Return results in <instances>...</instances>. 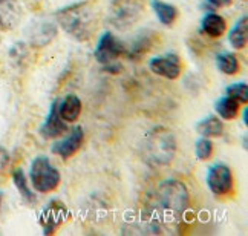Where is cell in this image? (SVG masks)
Listing matches in <instances>:
<instances>
[{"label":"cell","instance_id":"1","mask_svg":"<svg viewBox=\"0 0 248 236\" xmlns=\"http://www.w3.org/2000/svg\"><path fill=\"white\" fill-rule=\"evenodd\" d=\"M57 22L78 42H86L91 39L95 25V14L89 3H78L63 8L57 13Z\"/></svg>","mask_w":248,"mask_h":236},{"label":"cell","instance_id":"2","mask_svg":"<svg viewBox=\"0 0 248 236\" xmlns=\"http://www.w3.org/2000/svg\"><path fill=\"white\" fill-rule=\"evenodd\" d=\"M176 154L175 135L167 127H154L144 140V157L150 164L166 166Z\"/></svg>","mask_w":248,"mask_h":236},{"label":"cell","instance_id":"3","mask_svg":"<svg viewBox=\"0 0 248 236\" xmlns=\"http://www.w3.org/2000/svg\"><path fill=\"white\" fill-rule=\"evenodd\" d=\"M158 201L163 207V210L171 215H183L190 204V195L184 183L179 179L170 178L159 184L158 190Z\"/></svg>","mask_w":248,"mask_h":236},{"label":"cell","instance_id":"4","mask_svg":"<svg viewBox=\"0 0 248 236\" xmlns=\"http://www.w3.org/2000/svg\"><path fill=\"white\" fill-rule=\"evenodd\" d=\"M30 179L34 190L40 193H49L60 184V172L52 166L46 157H37L31 163Z\"/></svg>","mask_w":248,"mask_h":236},{"label":"cell","instance_id":"5","mask_svg":"<svg viewBox=\"0 0 248 236\" xmlns=\"http://www.w3.org/2000/svg\"><path fill=\"white\" fill-rule=\"evenodd\" d=\"M141 0H113L109 8L108 20L117 30H127L140 20L142 14Z\"/></svg>","mask_w":248,"mask_h":236},{"label":"cell","instance_id":"6","mask_svg":"<svg viewBox=\"0 0 248 236\" xmlns=\"http://www.w3.org/2000/svg\"><path fill=\"white\" fill-rule=\"evenodd\" d=\"M69 218V210L66 209V205L60 201H51L47 203L39 216V222L43 227V235H52L57 232V229L62 224L66 222Z\"/></svg>","mask_w":248,"mask_h":236},{"label":"cell","instance_id":"7","mask_svg":"<svg viewBox=\"0 0 248 236\" xmlns=\"http://www.w3.org/2000/svg\"><path fill=\"white\" fill-rule=\"evenodd\" d=\"M123 54H126V48L112 32H104L101 35L93 52L95 60L101 63L103 66L115 63V60L121 57Z\"/></svg>","mask_w":248,"mask_h":236},{"label":"cell","instance_id":"8","mask_svg":"<svg viewBox=\"0 0 248 236\" xmlns=\"http://www.w3.org/2000/svg\"><path fill=\"white\" fill-rule=\"evenodd\" d=\"M207 186L215 195H227L233 189L232 169L222 163L210 166L207 172Z\"/></svg>","mask_w":248,"mask_h":236},{"label":"cell","instance_id":"9","mask_svg":"<svg viewBox=\"0 0 248 236\" xmlns=\"http://www.w3.org/2000/svg\"><path fill=\"white\" fill-rule=\"evenodd\" d=\"M150 71L167 80H176L181 75V60L176 54H167L164 57H155L149 62Z\"/></svg>","mask_w":248,"mask_h":236},{"label":"cell","instance_id":"10","mask_svg":"<svg viewBox=\"0 0 248 236\" xmlns=\"http://www.w3.org/2000/svg\"><path fill=\"white\" fill-rule=\"evenodd\" d=\"M57 35V26L51 20H37L26 28V37L34 46H45L51 43Z\"/></svg>","mask_w":248,"mask_h":236},{"label":"cell","instance_id":"11","mask_svg":"<svg viewBox=\"0 0 248 236\" xmlns=\"http://www.w3.org/2000/svg\"><path fill=\"white\" fill-rule=\"evenodd\" d=\"M66 130H68V123L59 114V101H54L51 105L49 114H47L45 123L40 126V135L45 140H54L63 135Z\"/></svg>","mask_w":248,"mask_h":236},{"label":"cell","instance_id":"12","mask_svg":"<svg viewBox=\"0 0 248 236\" xmlns=\"http://www.w3.org/2000/svg\"><path fill=\"white\" fill-rule=\"evenodd\" d=\"M83 140H84V132L81 129V126H75L69 137H66L62 141H55V143L51 146L52 154L59 155L62 158H71L72 155H75L80 150L81 144H83Z\"/></svg>","mask_w":248,"mask_h":236},{"label":"cell","instance_id":"13","mask_svg":"<svg viewBox=\"0 0 248 236\" xmlns=\"http://www.w3.org/2000/svg\"><path fill=\"white\" fill-rule=\"evenodd\" d=\"M23 9L17 0H0V31H13L18 26Z\"/></svg>","mask_w":248,"mask_h":236},{"label":"cell","instance_id":"14","mask_svg":"<svg viewBox=\"0 0 248 236\" xmlns=\"http://www.w3.org/2000/svg\"><path fill=\"white\" fill-rule=\"evenodd\" d=\"M59 114L66 123L75 121L81 114V100L77 95H68L63 101H59Z\"/></svg>","mask_w":248,"mask_h":236},{"label":"cell","instance_id":"15","mask_svg":"<svg viewBox=\"0 0 248 236\" xmlns=\"http://www.w3.org/2000/svg\"><path fill=\"white\" fill-rule=\"evenodd\" d=\"M228 42L234 49H242L247 46L248 42V18L247 16L241 17L239 20L234 23L232 31L228 32Z\"/></svg>","mask_w":248,"mask_h":236},{"label":"cell","instance_id":"16","mask_svg":"<svg viewBox=\"0 0 248 236\" xmlns=\"http://www.w3.org/2000/svg\"><path fill=\"white\" fill-rule=\"evenodd\" d=\"M201 26H202V31L207 35L213 37V39L224 35V32L227 31L225 20L219 14H215V13H208L207 16H204Z\"/></svg>","mask_w":248,"mask_h":236},{"label":"cell","instance_id":"17","mask_svg":"<svg viewBox=\"0 0 248 236\" xmlns=\"http://www.w3.org/2000/svg\"><path fill=\"white\" fill-rule=\"evenodd\" d=\"M196 132L201 137L217 138L224 134V123L217 117H207L196 125Z\"/></svg>","mask_w":248,"mask_h":236},{"label":"cell","instance_id":"18","mask_svg":"<svg viewBox=\"0 0 248 236\" xmlns=\"http://www.w3.org/2000/svg\"><path fill=\"white\" fill-rule=\"evenodd\" d=\"M215 109L217 112V115L222 117L224 120H234L237 114H239L241 103L232 98L230 95H225L215 103Z\"/></svg>","mask_w":248,"mask_h":236},{"label":"cell","instance_id":"19","mask_svg":"<svg viewBox=\"0 0 248 236\" xmlns=\"http://www.w3.org/2000/svg\"><path fill=\"white\" fill-rule=\"evenodd\" d=\"M152 8H154L158 20L163 25L170 26L175 23L176 17H178V9L173 5L166 3L163 0H152Z\"/></svg>","mask_w":248,"mask_h":236},{"label":"cell","instance_id":"20","mask_svg":"<svg viewBox=\"0 0 248 236\" xmlns=\"http://www.w3.org/2000/svg\"><path fill=\"white\" fill-rule=\"evenodd\" d=\"M216 66H217V69L225 75H234L241 69L239 60L236 59L234 54H219V55H216Z\"/></svg>","mask_w":248,"mask_h":236},{"label":"cell","instance_id":"21","mask_svg":"<svg viewBox=\"0 0 248 236\" xmlns=\"http://www.w3.org/2000/svg\"><path fill=\"white\" fill-rule=\"evenodd\" d=\"M13 181H14V186L17 187V190L22 195L23 200L28 204H34L35 196H34L31 189L28 187V179H26L25 172L22 171V169H16V171L13 172Z\"/></svg>","mask_w":248,"mask_h":236},{"label":"cell","instance_id":"22","mask_svg":"<svg viewBox=\"0 0 248 236\" xmlns=\"http://www.w3.org/2000/svg\"><path fill=\"white\" fill-rule=\"evenodd\" d=\"M227 95H230L232 98L242 103V105H247V103H248V86H247V83L239 81V83L230 84V86L227 88Z\"/></svg>","mask_w":248,"mask_h":236},{"label":"cell","instance_id":"23","mask_svg":"<svg viewBox=\"0 0 248 236\" xmlns=\"http://www.w3.org/2000/svg\"><path fill=\"white\" fill-rule=\"evenodd\" d=\"M195 154H196V158L201 159V161H207V159L212 157V154H213V143L210 141V138L201 137L196 141Z\"/></svg>","mask_w":248,"mask_h":236},{"label":"cell","instance_id":"24","mask_svg":"<svg viewBox=\"0 0 248 236\" xmlns=\"http://www.w3.org/2000/svg\"><path fill=\"white\" fill-rule=\"evenodd\" d=\"M9 166V154L5 147L0 146V173H5Z\"/></svg>","mask_w":248,"mask_h":236},{"label":"cell","instance_id":"25","mask_svg":"<svg viewBox=\"0 0 248 236\" xmlns=\"http://www.w3.org/2000/svg\"><path fill=\"white\" fill-rule=\"evenodd\" d=\"M207 2L212 6H216V8H224V6L232 5V0H207Z\"/></svg>","mask_w":248,"mask_h":236},{"label":"cell","instance_id":"26","mask_svg":"<svg viewBox=\"0 0 248 236\" xmlns=\"http://www.w3.org/2000/svg\"><path fill=\"white\" fill-rule=\"evenodd\" d=\"M242 121H244V125H245V126H248V110H247V108H245L244 112H242Z\"/></svg>","mask_w":248,"mask_h":236},{"label":"cell","instance_id":"27","mask_svg":"<svg viewBox=\"0 0 248 236\" xmlns=\"http://www.w3.org/2000/svg\"><path fill=\"white\" fill-rule=\"evenodd\" d=\"M0 207H2V193H0Z\"/></svg>","mask_w":248,"mask_h":236}]
</instances>
